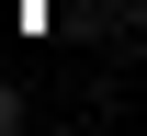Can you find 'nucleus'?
<instances>
[{
	"label": "nucleus",
	"mask_w": 147,
	"mask_h": 136,
	"mask_svg": "<svg viewBox=\"0 0 147 136\" xmlns=\"http://www.w3.org/2000/svg\"><path fill=\"white\" fill-rule=\"evenodd\" d=\"M0 136H23V91H11V79H0Z\"/></svg>",
	"instance_id": "nucleus-1"
}]
</instances>
